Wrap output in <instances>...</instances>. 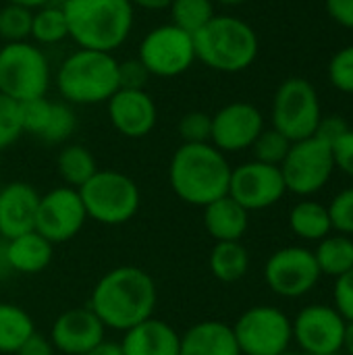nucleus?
I'll return each mask as SVG.
<instances>
[{"mask_svg":"<svg viewBox=\"0 0 353 355\" xmlns=\"http://www.w3.org/2000/svg\"><path fill=\"white\" fill-rule=\"evenodd\" d=\"M158 302L156 283L137 266H117L94 285L87 308L106 329L129 331L154 316Z\"/></svg>","mask_w":353,"mask_h":355,"instance_id":"1","label":"nucleus"},{"mask_svg":"<svg viewBox=\"0 0 353 355\" xmlns=\"http://www.w3.org/2000/svg\"><path fill=\"white\" fill-rule=\"evenodd\" d=\"M233 166L212 144H181L169 164V183L175 196L204 208L229 193Z\"/></svg>","mask_w":353,"mask_h":355,"instance_id":"2","label":"nucleus"},{"mask_svg":"<svg viewBox=\"0 0 353 355\" xmlns=\"http://www.w3.org/2000/svg\"><path fill=\"white\" fill-rule=\"evenodd\" d=\"M69 37L85 50L114 52L127 42L135 23L129 0H64Z\"/></svg>","mask_w":353,"mask_h":355,"instance_id":"3","label":"nucleus"},{"mask_svg":"<svg viewBox=\"0 0 353 355\" xmlns=\"http://www.w3.org/2000/svg\"><path fill=\"white\" fill-rule=\"evenodd\" d=\"M56 89L67 104H106L119 89V60L110 52L79 48L60 62Z\"/></svg>","mask_w":353,"mask_h":355,"instance_id":"4","label":"nucleus"},{"mask_svg":"<svg viewBox=\"0 0 353 355\" xmlns=\"http://www.w3.org/2000/svg\"><path fill=\"white\" fill-rule=\"evenodd\" d=\"M196 60L218 73H239L258 56V35L246 21L231 15H214L193 33Z\"/></svg>","mask_w":353,"mask_h":355,"instance_id":"5","label":"nucleus"},{"mask_svg":"<svg viewBox=\"0 0 353 355\" xmlns=\"http://www.w3.org/2000/svg\"><path fill=\"white\" fill-rule=\"evenodd\" d=\"M52 71L44 50L25 40L0 48V94L23 104L46 98Z\"/></svg>","mask_w":353,"mask_h":355,"instance_id":"6","label":"nucleus"},{"mask_svg":"<svg viewBox=\"0 0 353 355\" xmlns=\"http://www.w3.org/2000/svg\"><path fill=\"white\" fill-rule=\"evenodd\" d=\"M87 218L106 227L129 223L141 204L137 183L119 171H98L85 185L79 187Z\"/></svg>","mask_w":353,"mask_h":355,"instance_id":"7","label":"nucleus"},{"mask_svg":"<svg viewBox=\"0 0 353 355\" xmlns=\"http://www.w3.org/2000/svg\"><path fill=\"white\" fill-rule=\"evenodd\" d=\"M320 119V100L310 81L289 77L279 85L273 100V127L289 141L312 137Z\"/></svg>","mask_w":353,"mask_h":355,"instance_id":"8","label":"nucleus"},{"mask_svg":"<svg viewBox=\"0 0 353 355\" xmlns=\"http://www.w3.org/2000/svg\"><path fill=\"white\" fill-rule=\"evenodd\" d=\"M241 355H281L293 341L291 318L275 306H254L233 324Z\"/></svg>","mask_w":353,"mask_h":355,"instance_id":"9","label":"nucleus"},{"mask_svg":"<svg viewBox=\"0 0 353 355\" xmlns=\"http://www.w3.org/2000/svg\"><path fill=\"white\" fill-rule=\"evenodd\" d=\"M279 168L283 173L287 191L302 198L314 196L331 181L335 171L333 150L316 135L293 141Z\"/></svg>","mask_w":353,"mask_h":355,"instance_id":"10","label":"nucleus"},{"mask_svg":"<svg viewBox=\"0 0 353 355\" xmlns=\"http://www.w3.org/2000/svg\"><path fill=\"white\" fill-rule=\"evenodd\" d=\"M137 58L152 77H177L196 62L193 35L173 23L150 29L137 48Z\"/></svg>","mask_w":353,"mask_h":355,"instance_id":"11","label":"nucleus"},{"mask_svg":"<svg viewBox=\"0 0 353 355\" xmlns=\"http://www.w3.org/2000/svg\"><path fill=\"white\" fill-rule=\"evenodd\" d=\"M320 277L314 252L300 245L277 250L264 264V281L268 289L285 300L308 295L318 285Z\"/></svg>","mask_w":353,"mask_h":355,"instance_id":"12","label":"nucleus"},{"mask_svg":"<svg viewBox=\"0 0 353 355\" xmlns=\"http://www.w3.org/2000/svg\"><path fill=\"white\" fill-rule=\"evenodd\" d=\"M85 220L87 214L79 189L62 185L40 196L35 231L42 237H46L52 245L73 239L83 229Z\"/></svg>","mask_w":353,"mask_h":355,"instance_id":"13","label":"nucleus"},{"mask_svg":"<svg viewBox=\"0 0 353 355\" xmlns=\"http://www.w3.org/2000/svg\"><path fill=\"white\" fill-rule=\"evenodd\" d=\"M285 193L287 187L279 166L250 160L231 171L229 196L248 212L266 210L281 202Z\"/></svg>","mask_w":353,"mask_h":355,"instance_id":"14","label":"nucleus"},{"mask_svg":"<svg viewBox=\"0 0 353 355\" xmlns=\"http://www.w3.org/2000/svg\"><path fill=\"white\" fill-rule=\"evenodd\" d=\"M293 324V341L300 345L304 355L339 354L343 349L345 318L325 304H312L300 310Z\"/></svg>","mask_w":353,"mask_h":355,"instance_id":"15","label":"nucleus"},{"mask_svg":"<svg viewBox=\"0 0 353 355\" xmlns=\"http://www.w3.org/2000/svg\"><path fill=\"white\" fill-rule=\"evenodd\" d=\"M264 131L262 112L250 102H231L212 114L210 144L223 154L243 152Z\"/></svg>","mask_w":353,"mask_h":355,"instance_id":"16","label":"nucleus"},{"mask_svg":"<svg viewBox=\"0 0 353 355\" xmlns=\"http://www.w3.org/2000/svg\"><path fill=\"white\" fill-rule=\"evenodd\" d=\"M106 110L114 131L131 139L150 135L158 121L156 102L146 89H117L106 102Z\"/></svg>","mask_w":353,"mask_h":355,"instance_id":"17","label":"nucleus"},{"mask_svg":"<svg viewBox=\"0 0 353 355\" xmlns=\"http://www.w3.org/2000/svg\"><path fill=\"white\" fill-rule=\"evenodd\" d=\"M21 123H23V133L35 135L44 144L56 146L73 135L77 127V116L71 104L67 102H52L48 98H37L21 104Z\"/></svg>","mask_w":353,"mask_h":355,"instance_id":"18","label":"nucleus"},{"mask_svg":"<svg viewBox=\"0 0 353 355\" xmlns=\"http://www.w3.org/2000/svg\"><path fill=\"white\" fill-rule=\"evenodd\" d=\"M104 335L106 327L89 308H71L52 322L48 339L60 354L83 355L104 341Z\"/></svg>","mask_w":353,"mask_h":355,"instance_id":"19","label":"nucleus"},{"mask_svg":"<svg viewBox=\"0 0 353 355\" xmlns=\"http://www.w3.org/2000/svg\"><path fill=\"white\" fill-rule=\"evenodd\" d=\"M40 193L25 181H12L0 187V233L2 239H12L35 231V214Z\"/></svg>","mask_w":353,"mask_h":355,"instance_id":"20","label":"nucleus"},{"mask_svg":"<svg viewBox=\"0 0 353 355\" xmlns=\"http://www.w3.org/2000/svg\"><path fill=\"white\" fill-rule=\"evenodd\" d=\"M123 355H179L181 335L164 320L148 318L123 333Z\"/></svg>","mask_w":353,"mask_h":355,"instance_id":"21","label":"nucleus"},{"mask_svg":"<svg viewBox=\"0 0 353 355\" xmlns=\"http://www.w3.org/2000/svg\"><path fill=\"white\" fill-rule=\"evenodd\" d=\"M179 355H241V352L231 324L202 320L181 335Z\"/></svg>","mask_w":353,"mask_h":355,"instance_id":"22","label":"nucleus"},{"mask_svg":"<svg viewBox=\"0 0 353 355\" xmlns=\"http://www.w3.org/2000/svg\"><path fill=\"white\" fill-rule=\"evenodd\" d=\"M204 227L214 241H241L250 227V212L227 193L204 206Z\"/></svg>","mask_w":353,"mask_h":355,"instance_id":"23","label":"nucleus"},{"mask_svg":"<svg viewBox=\"0 0 353 355\" xmlns=\"http://www.w3.org/2000/svg\"><path fill=\"white\" fill-rule=\"evenodd\" d=\"M4 252L12 272L37 275L50 266L54 245L37 231H29L19 237L4 239Z\"/></svg>","mask_w":353,"mask_h":355,"instance_id":"24","label":"nucleus"},{"mask_svg":"<svg viewBox=\"0 0 353 355\" xmlns=\"http://www.w3.org/2000/svg\"><path fill=\"white\" fill-rule=\"evenodd\" d=\"M210 272L221 283H237L250 270V252L241 241H216L208 258Z\"/></svg>","mask_w":353,"mask_h":355,"instance_id":"25","label":"nucleus"},{"mask_svg":"<svg viewBox=\"0 0 353 355\" xmlns=\"http://www.w3.org/2000/svg\"><path fill=\"white\" fill-rule=\"evenodd\" d=\"M289 227L298 237L308 241H320L333 231L329 208L314 200H304L293 206L289 212Z\"/></svg>","mask_w":353,"mask_h":355,"instance_id":"26","label":"nucleus"},{"mask_svg":"<svg viewBox=\"0 0 353 355\" xmlns=\"http://www.w3.org/2000/svg\"><path fill=\"white\" fill-rule=\"evenodd\" d=\"M56 168L64 185L73 189H79L98 173L94 154L85 146H79V144H69L60 150L56 158Z\"/></svg>","mask_w":353,"mask_h":355,"instance_id":"27","label":"nucleus"},{"mask_svg":"<svg viewBox=\"0 0 353 355\" xmlns=\"http://www.w3.org/2000/svg\"><path fill=\"white\" fill-rule=\"evenodd\" d=\"M320 275L327 277H341L353 268V239L350 235H327L318 241V248L314 250Z\"/></svg>","mask_w":353,"mask_h":355,"instance_id":"28","label":"nucleus"},{"mask_svg":"<svg viewBox=\"0 0 353 355\" xmlns=\"http://www.w3.org/2000/svg\"><path fill=\"white\" fill-rule=\"evenodd\" d=\"M33 333L35 324L23 308L0 302V354H17Z\"/></svg>","mask_w":353,"mask_h":355,"instance_id":"29","label":"nucleus"},{"mask_svg":"<svg viewBox=\"0 0 353 355\" xmlns=\"http://www.w3.org/2000/svg\"><path fill=\"white\" fill-rule=\"evenodd\" d=\"M37 46H54L69 37V27L64 19L62 4H46L33 10L31 17V35Z\"/></svg>","mask_w":353,"mask_h":355,"instance_id":"30","label":"nucleus"},{"mask_svg":"<svg viewBox=\"0 0 353 355\" xmlns=\"http://www.w3.org/2000/svg\"><path fill=\"white\" fill-rule=\"evenodd\" d=\"M169 10L173 17L171 23L193 35L214 17V2L212 0H173Z\"/></svg>","mask_w":353,"mask_h":355,"instance_id":"31","label":"nucleus"},{"mask_svg":"<svg viewBox=\"0 0 353 355\" xmlns=\"http://www.w3.org/2000/svg\"><path fill=\"white\" fill-rule=\"evenodd\" d=\"M31 17H33V10H29V8L17 6V4H4L0 8V40H2V44L29 40Z\"/></svg>","mask_w":353,"mask_h":355,"instance_id":"32","label":"nucleus"},{"mask_svg":"<svg viewBox=\"0 0 353 355\" xmlns=\"http://www.w3.org/2000/svg\"><path fill=\"white\" fill-rule=\"evenodd\" d=\"M293 141H289L281 131L273 129H264L258 139L254 141L252 150H254V160L264 162V164H273V166H281L285 156L289 154Z\"/></svg>","mask_w":353,"mask_h":355,"instance_id":"33","label":"nucleus"},{"mask_svg":"<svg viewBox=\"0 0 353 355\" xmlns=\"http://www.w3.org/2000/svg\"><path fill=\"white\" fill-rule=\"evenodd\" d=\"M23 135L21 104L0 94V152L12 146Z\"/></svg>","mask_w":353,"mask_h":355,"instance_id":"34","label":"nucleus"},{"mask_svg":"<svg viewBox=\"0 0 353 355\" xmlns=\"http://www.w3.org/2000/svg\"><path fill=\"white\" fill-rule=\"evenodd\" d=\"M177 131L183 144H210L212 114L202 112V110H191L181 116Z\"/></svg>","mask_w":353,"mask_h":355,"instance_id":"35","label":"nucleus"},{"mask_svg":"<svg viewBox=\"0 0 353 355\" xmlns=\"http://www.w3.org/2000/svg\"><path fill=\"white\" fill-rule=\"evenodd\" d=\"M329 208V216H331V225L333 231L341 233V235H353V187H347L343 191H339Z\"/></svg>","mask_w":353,"mask_h":355,"instance_id":"36","label":"nucleus"},{"mask_svg":"<svg viewBox=\"0 0 353 355\" xmlns=\"http://www.w3.org/2000/svg\"><path fill=\"white\" fill-rule=\"evenodd\" d=\"M329 79L339 92L353 94V44L347 48H341L331 58Z\"/></svg>","mask_w":353,"mask_h":355,"instance_id":"37","label":"nucleus"},{"mask_svg":"<svg viewBox=\"0 0 353 355\" xmlns=\"http://www.w3.org/2000/svg\"><path fill=\"white\" fill-rule=\"evenodd\" d=\"M152 75L139 58H127L119 62V89H146Z\"/></svg>","mask_w":353,"mask_h":355,"instance_id":"38","label":"nucleus"},{"mask_svg":"<svg viewBox=\"0 0 353 355\" xmlns=\"http://www.w3.org/2000/svg\"><path fill=\"white\" fill-rule=\"evenodd\" d=\"M333 302V308L345 318V322H353V268L335 279Z\"/></svg>","mask_w":353,"mask_h":355,"instance_id":"39","label":"nucleus"},{"mask_svg":"<svg viewBox=\"0 0 353 355\" xmlns=\"http://www.w3.org/2000/svg\"><path fill=\"white\" fill-rule=\"evenodd\" d=\"M333 160H335V168H341L345 175L353 177V129L347 133H343L333 146Z\"/></svg>","mask_w":353,"mask_h":355,"instance_id":"40","label":"nucleus"},{"mask_svg":"<svg viewBox=\"0 0 353 355\" xmlns=\"http://www.w3.org/2000/svg\"><path fill=\"white\" fill-rule=\"evenodd\" d=\"M352 127L347 125V121L343 116H337V114H331V116H322L318 127H316V137L327 141L329 146H333L343 133H347Z\"/></svg>","mask_w":353,"mask_h":355,"instance_id":"41","label":"nucleus"},{"mask_svg":"<svg viewBox=\"0 0 353 355\" xmlns=\"http://www.w3.org/2000/svg\"><path fill=\"white\" fill-rule=\"evenodd\" d=\"M54 345L48 337H44L42 333H33L15 355H54Z\"/></svg>","mask_w":353,"mask_h":355,"instance_id":"42","label":"nucleus"},{"mask_svg":"<svg viewBox=\"0 0 353 355\" xmlns=\"http://www.w3.org/2000/svg\"><path fill=\"white\" fill-rule=\"evenodd\" d=\"M327 10L339 25L353 29V0H327Z\"/></svg>","mask_w":353,"mask_h":355,"instance_id":"43","label":"nucleus"},{"mask_svg":"<svg viewBox=\"0 0 353 355\" xmlns=\"http://www.w3.org/2000/svg\"><path fill=\"white\" fill-rule=\"evenodd\" d=\"M83 355H123V349H121V343L117 341H100L96 347H92L89 352H85Z\"/></svg>","mask_w":353,"mask_h":355,"instance_id":"44","label":"nucleus"},{"mask_svg":"<svg viewBox=\"0 0 353 355\" xmlns=\"http://www.w3.org/2000/svg\"><path fill=\"white\" fill-rule=\"evenodd\" d=\"M135 6L139 8H146V10H162V8H169L173 0H129Z\"/></svg>","mask_w":353,"mask_h":355,"instance_id":"45","label":"nucleus"},{"mask_svg":"<svg viewBox=\"0 0 353 355\" xmlns=\"http://www.w3.org/2000/svg\"><path fill=\"white\" fill-rule=\"evenodd\" d=\"M52 0H6V4H17V6H23V8H29V10H35V8H42L46 4H50Z\"/></svg>","mask_w":353,"mask_h":355,"instance_id":"46","label":"nucleus"},{"mask_svg":"<svg viewBox=\"0 0 353 355\" xmlns=\"http://www.w3.org/2000/svg\"><path fill=\"white\" fill-rule=\"evenodd\" d=\"M10 275H12V268H10V264H8V260H6L4 241H2V243H0V281L6 279V277H10Z\"/></svg>","mask_w":353,"mask_h":355,"instance_id":"47","label":"nucleus"},{"mask_svg":"<svg viewBox=\"0 0 353 355\" xmlns=\"http://www.w3.org/2000/svg\"><path fill=\"white\" fill-rule=\"evenodd\" d=\"M341 354L353 355V322H347L345 327V337H343V349Z\"/></svg>","mask_w":353,"mask_h":355,"instance_id":"48","label":"nucleus"},{"mask_svg":"<svg viewBox=\"0 0 353 355\" xmlns=\"http://www.w3.org/2000/svg\"><path fill=\"white\" fill-rule=\"evenodd\" d=\"M212 2H218V4H225V6H237V4H243L246 0H212Z\"/></svg>","mask_w":353,"mask_h":355,"instance_id":"49","label":"nucleus"},{"mask_svg":"<svg viewBox=\"0 0 353 355\" xmlns=\"http://www.w3.org/2000/svg\"><path fill=\"white\" fill-rule=\"evenodd\" d=\"M281 355H304V354H298V352H291V349H287V352H283Z\"/></svg>","mask_w":353,"mask_h":355,"instance_id":"50","label":"nucleus"},{"mask_svg":"<svg viewBox=\"0 0 353 355\" xmlns=\"http://www.w3.org/2000/svg\"><path fill=\"white\" fill-rule=\"evenodd\" d=\"M0 168H2V152H0Z\"/></svg>","mask_w":353,"mask_h":355,"instance_id":"51","label":"nucleus"},{"mask_svg":"<svg viewBox=\"0 0 353 355\" xmlns=\"http://www.w3.org/2000/svg\"><path fill=\"white\" fill-rule=\"evenodd\" d=\"M2 241H4V239H2V233H0V243H2Z\"/></svg>","mask_w":353,"mask_h":355,"instance_id":"52","label":"nucleus"},{"mask_svg":"<svg viewBox=\"0 0 353 355\" xmlns=\"http://www.w3.org/2000/svg\"><path fill=\"white\" fill-rule=\"evenodd\" d=\"M329 355H343V354H341V352H339V354H329Z\"/></svg>","mask_w":353,"mask_h":355,"instance_id":"53","label":"nucleus"},{"mask_svg":"<svg viewBox=\"0 0 353 355\" xmlns=\"http://www.w3.org/2000/svg\"><path fill=\"white\" fill-rule=\"evenodd\" d=\"M0 48H2V40H0Z\"/></svg>","mask_w":353,"mask_h":355,"instance_id":"54","label":"nucleus"}]
</instances>
